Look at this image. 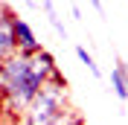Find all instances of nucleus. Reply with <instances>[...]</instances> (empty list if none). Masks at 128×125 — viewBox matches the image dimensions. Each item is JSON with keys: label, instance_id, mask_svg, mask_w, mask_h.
<instances>
[{"label": "nucleus", "instance_id": "0eeeda50", "mask_svg": "<svg viewBox=\"0 0 128 125\" xmlns=\"http://www.w3.org/2000/svg\"><path fill=\"white\" fill-rule=\"evenodd\" d=\"M76 58H79V61H82V64H84V67L90 70V76H93V78H102V67L96 64L93 52H90L84 44H76Z\"/></svg>", "mask_w": 128, "mask_h": 125}, {"label": "nucleus", "instance_id": "f8f14e48", "mask_svg": "<svg viewBox=\"0 0 128 125\" xmlns=\"http://www.w3.org/2000/svg\"><path fill=\"white\" fill-rule=\"evenodd\" d=\"M125 105H128V102H125Z\"/></svg>", "mask_w": 128, "mask_h": 125}, {"label": "nucleus", "instance_id": "f03ea898", "mask_svg": "<svg viewBox=\"0 0 128 125\" xmlns=\"http://www.w3.org/2000/svg\"><path fill=\"white\" fill-rule=\"evenodd\" d=\"M67 96H70V82H67V76L58 67L50 76V82L41 87V93L32 99V105L26 108L24 125H50V122H56L64 110L70 108L67 105Z\"/></svg>", "mask_w": 128, "mask_h": 125}, {"label": "nucleus", "instance_id": "7ed1b4c3", "mask_svg": "<svg viewBox=\"0 0 128 125\" xmlns=\"http://www.w3.org/2000/svg\"><path fill=\"white\" fill-rule=\"evenodd\" d=\"M15 9L9 3H0V64L9 61L12 55L18 52L15 50Z\"/></svg>", "mask_w": 128, "mask_h": 125}, {"label": "nucleus", "instance_id": "9b49d317", "mask_svg": "<svg viewBox=\"0 0 128 125\" xmlns=\"http://www.w3.org/2000/svg\"><path fill=\"white\" fill-rule=\"evenodd\" d=\"M90 6H93V12H99V15H102V12H105V3H99V0H93Z\"/></svg>", "mask_w": 128, "mask_h": 125}, {"label": "nucleus", "instance_id": "1a4fd4ad", "mask_svg": "<svg viewBox=\"0 0 128 125\" xmlns=\"http://www.w3.org/2000/svg\"><path fill=\"white\" fill-rule=\"evenodd\" d=\"M70 12H73V18H76V20H82V6H79V3H73Z\"/></svg>", "mask_w": 128, "mask_h": 125}, {"label": "nucleus", "instance_id": "20e7f679", "mask_svg": "<svg viewBox=\"0 0 128 125\" xmlns=\"http://www.w3.org/2000/svg\"><path fill=\"white\" fill-rule=\"evenodd\" d=\"M15 50H18V55H38L41 50H44L41 38L29 26V20L20 18V15L15 18Z\"/></svg>", "mask_w": 128, "mask_h": 125}, {"label": "nucleus", "instance_id": "6e6552de", "mask_svg": "<svg viewBox=\"0 0 128 125\" xmlns=\"http://www.w3.org/2000/svg\"><path fill=\"white\" fill-rule=\"evenodd\" d=\"M73 114H76V110H73V108H67V110H64V114H61V116L56 119V122H50V125H70V119H73Z\"/></svg>", "mask_w": 128, "mask_h": 125}, {"label": "nucleus", "instance_id": "39448f33", "mask_svg": "<svg viewBox=\"0 0 128 125\" xmlns=\"http://www.w3.org/2000/svg\"><path fill=\"white\" fill-rule=\"evenodd\" d=\"M111 90L122 102H128V64L122 58H116V64H114V70H111Z\"/></svg>", "mask_w": 128, "mask_h": 125}, {"label": "nucleus", "instance_id": "423d86ee", "mask_svg": "<svg viewBox=\"0 0 128 125\" xmlns=\"http://www.w3.org/2000/svg\"><path fill=\"white\" fill-rule=\"evenodd\" d=\"M41 9L47 12V20H50V26L58 32V38L61 41H67V26H64V20L58 18V12H56V3H50V0H44L41 3Z\"/></svg>", "mask_w": 128, "mask_h": 125}, {"label": "nucleus", "instance_id": "f257e3e1", "mask_svg": "<svg viewBox=\"0 0 128 125\" xmlns=\"http://www.w3.org/2000/svg\"><path fill=\"white\" fill-rule=\"evenodd\" d=\"M58 70L56 55L47 47L38 55H12L0 64V99L9 114H26L32 99L41 93V87Z\"/></svg>", "mask_w": 128, "mask_h": 125}, {"label": "nucleus", "instance_id": "9d476101", "mask_svg": "<svg viewBox=\"0 0 128 125\" xmlns=\"http://www.w3.org/2000/svg\"><path fill=\"white\" fill-rule=\"evenodd\" d=\"M70 125H84V119H82V114H79V110H76V114H73V119H70Z\"/></svg>", "mask_w": 128, "mask_h": 125}]
</instances>
